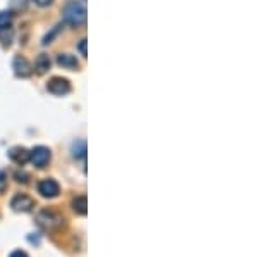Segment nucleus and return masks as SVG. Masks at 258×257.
<instances>
[{
    "label": "nucleus",
    "instance_id": "f8f14e48",
    "mask_svg": "<svg viewBox=\"0 0 258 257\" xmlns=\"http://www.w3.org/2000/svg\"><path fill=\"white\" fill-rule=\"evenodd\" d=\"M12 40H14V30H12L9 24L7 26H0V43L4 47H9Z\"/></svg>",
    "mask_w": 258,
    "mask_h": 257
},
{
    "label": "nucleus",
    "instance_id": "9b49d317",
    "mask_svg": "<svg viewBox=\"0 0 258 257\" xmlns=\"http://www.w3.org/2000/svg\"><path fill=\"white\" fill-rule=\"evenodd\" d=\"M50 66H52V61H50V57L47 54H40L38 57H36V62H35V68L36 71L40 74H45L50 69Z\"/></svg>",
    "mask_w": 258,
    "mask_h": 257
},
{
    "label": "nucleus",
    "instance_id": "f03ea898",
    "mask_svg": "<svg viewBox=\"0 0 258 257\" xmlns=\"http://www.w3.org/2000/svg\"><path fill=\"white\" fill-rule=\"evenodd\" d=\"M64 21L73 28H80L86 23V9L81 2L71 0L64 7Z\"/></svg>",
    "mask_w": 258,
    "mask_h": 257
},
{
    "label": "nucleus",
    "instance_id": "f257e3e1",
    "mask_svg": "<svg viewBox=\"0 0 258 257\" xmlns=\"http://www.w3.org/2000/svg\"><path fill=\"white\" fill-rule=\"evenodd\" d=\"M36 223L43 231H48V233H55V231L62 230L66 226V219L62 214H59L53 209H43L36 214Z\"/></svg>",
    "mask_w": 258,
    "mask_h": 257
},
{
    "label": "nucleus",
    "instance_id": "6ab92c4d",
    "mask_svg": "<svg viewBox=\"0 0 258 257\" xmlns=\"http://www.w3.org/2000/svg\"><path fill=\"white\" fill-rule=\"evenodd\" d=\"M9 257H28L26 252H23V250H14Z\"/></svg>",
    "mask_w": 258,
    "mask_h": 257
},
{
    "label": "nucleus",
    "instance_id": "f3484780",
    "mask_svg": "<svg viewBox=\"0 0 258 257\" xmlns=\"http://www.w3.org/2000/svg\"><path fill=\"white\" fill-rule=\"evenodd\" d=\"M52 2H53V0H35V4H38L40 7H48Z\"/></svg>",
    "mask_w": 258,
    "mask_h": 257
},
{
    "label": "nucleus",
    "instance_id": "20e7f679",
    "mask_svg": "<svg viewBox=\"0 0 258 257\" xmlns=\"http://www.w3.org/2000/svg\"><path fill=\"white\" fill-rule=\"evenodd\" d=\"M38 192L43 197L53 198V197H57L60 193V186H59V183H57L55 180H52V178H45V180H41L38 183Z\"/></svg>",
    "mask_w": 258,
    "mask_h": 257
},
{
    "label": "nucleus",
    "instance_id": "ddd939ff",
    "mask_svg": "<svg viewBox=\"0 0 258 257\" xmlns=\"http://www.w3.org/2000/svg\"><path fill=\"white\" fill-rule=\"evenodd\" d=\"M73 156L76 157V159H83V157L86 156V143L85 142H76L73 145Z\"/></svg>",
    "mask_w": 258,
    "mask_h": 257
},
{
    "label": "nucleus",
    "instance_id": "39448f33",
    "mask_svg": "<svg viewBox=\"0 0 258 257\" xmlns=\"http://www.w3.org/2000/svg\"><path fill=\"white\" fill-rule=\"evenodd\" d=\"M47 90L53 95H66L71 92V83L66 78L55 76L47 83Z\"/></svg>",
    "mask_w": 258,
    "mask_h": 257
},
{
    "label": "nucleus",
    "instance_id": "4468645a",
    "mask_svg": "<svg viewBox=\"0 0 258 257\" xmlns=\"http://www.w3.org/2000/svg\"><path fill=\"white\" fill-rule=\"evenodd\" d=\"M11 19H12V16H11V12H0V26H7V24L11 23Z\"/></svg>",
    "mask_w": 258,
    "mask_h": 257
},
{
    "label": "nucleus",
    "instance_id": "7ed1b4c3",
    "mask_svg": "<svg viewBox=\"0 0 258 257\" xmlns=\"http://www.w3.org/2000/svg\"><path fill=\"white\" fill-rule=\"evenodd\" d=\"M50 159H52V154H50V150L47 147H35L30 152V161L33 163V166H36V168H40V169L48 166Z\"/></svg>",
    "mask_w": 258,
    "mask_h": 257
},
{
    "label": "nucleus",
    "instance_id": "6e6552de",
    "mask_svg": "<svg viewBox=\"0 0 258 257\" xmlns=\"http://www.w3.org/2000/svg\"><path fill=\"white\" fill-rule=\"evenodd\" d=\"M9 159L12 161V163L23 166L30 161V152H28L24 147H12L9 150Z\"/></svg>",
    "mask_w": 258,
    "mask_h": 257
},
{
    "label": "nucleus",
    "instance_id": "9d476101",
    "mask_svg": "<svg viewBox=\"0 0 258 257\" xmlns=\"http://www.w3.org/2000/svg\"><path fill=\"white\" fill-rule=\"evenodd\" d=\"M73 209H74V213L80 214V216H86V213H88V200H86V197L80 195V197L74 198Z\"/></svg>",
    "mask_w": 258,
    "mask_h": 257
},
{
    "label": "nucleus",
    "instance_id": "a211bd4d",
    "mask_svg": "<svg viewBox=\"0 0 258 257\" xmlns=\"http://www.w3.org/2000/svg\"><path fill=\"white\" fill-rule=\"evenodd\" d=\"M16 178H18V181H23V183H26V178H28V175L26 173H16Z\"/></svg>",
    "mask_w": 258,
    "mask_h": 257
},
{
    "label": "nucleus",
    "instance_id": "2eb2a0df",
    "mask_svg": "<svg viewBox=\"0 0 258 257\" xmlns=\"http://www.w3.org/2000/svg\"><path fill=\"white\" fill-rule=\"evenodd\" d=\"M6 188H7V176L6 173L0 171V193L6 192Z\"/></svg>",
    "mask_w": 258,
    "mask_h": 257
},
{
    "label": "nucleus",
    "instance_id": "0eeeda50",
    "mask_svg": "<svg viewBox=\"0 0 258 257\" xmlns=\"http://www.w3.org/2000/svg\"><path fill=\"white\" fill-rule=\"evenodd\" d=\"M12 66H14V73L18 74V76L21 78H28L31 76L33 73V66L30 64V61L26 59V57L23 56H18L14 59V62H12Z\"/></svg>",
    "mask_w": 258,
    "mask_h": 257
},
{
    "label": "nucleus",
    "instance_id": "dca6fc26",
    "mask_svg": "<svg viewBox=\"0 0 258 257\" xmlns=\"http://www.w3.org/2000/svg\"><path fill=\"white\" fill-rule=\"evenodd\" d=\"M78 48H80L81 56H83V57H86V40H81V41H80V45H78Z\"/></svg>",
    "mask_w": 258,
    "mask_h": 257
},
{
    "label": "nucleus",
    "instance_id": "1a4fd4ad",
    "mask_svg": "<svg viewBox=\"0 0 258 257\" xmlns=\"http://www.w3.org/2000/svg\"><path fill=\"white\" fill-rule=\"evenodd\" d=\"M57 64L64 69H69V71H74V69L80 68V62H78L74 56H71V54H60V56H57Z\"/></svg>",
    "mask_w": 258,
    "mask_h": 257
},
{
    "label": "nucleus",
    "instance_id": "423d86ee",
    "mask_svg": "<svg viewBox=\"0 0 258 257\" xmlns=\"http://www.w3.org/2000/svg\"><path fill=\"white\" fill-rule=\"evenodd\" d=\"M11 207L16 211V213H30V211L35 207V200L31 197L24 195V193H19L11 200Z\"/></svg>",
    "mask_w": 258,
    "mask_h": 257
}]
</instances>
